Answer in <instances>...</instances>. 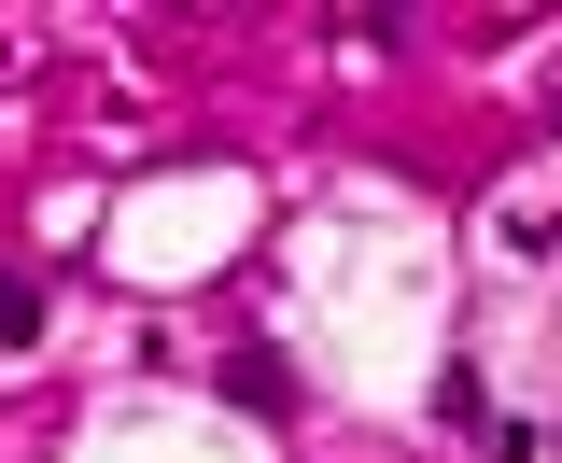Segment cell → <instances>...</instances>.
<instances>
[{"instance_id": "1", "label": "cell", "mask_w": 562, "mask_h": 463, "mask_svg": "<svg viewBox=\"0 0 562 463\" xmlns=\"http://www.w3.org/2000/svg\"><path fill=\"white\" fill-rule=\"evenodd\" d=\"M225 407H254V421H295V365H281V351H225Z\"/></svg>"}, {"instance_id": "2", "label": "cell", "mask_w": 562, "mask_h": 463, "mask_svg": "<svg viewBox=\"0 0 562 463\" xmlns=\"http://www.w3.org/2000/svg\"><path fill=\"white\" fill-rule=\"evenodd\" d=\"M0 337H43V281L29 267H0Z\"/></svg>"}]
</instances>
